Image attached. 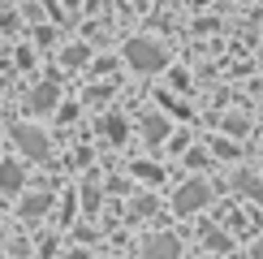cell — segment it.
<instances>
[{
  "label": "cell",
  "instance_id": "8fae6325",
  "mask_svg": "<svg viewBox=\"0 0 263 259\" xmlns=\"http://www.w3.org/2000/svg\"><path fill=\"white\" fill-rule=\"evenodd\" d=\"M255 259H263V246H255Z\"/></svg>",
  "mask_w": 263,
  "mask_h": 259
},
{
  "label": "cell",
  "instance_id": "ba28073f",
  "mask_svg": "<svg viewBox=\"0 0 263 259\" xmlns=\"http://www.w3.org/2000/svg\"><path fill=\"white\" fill-rule=\"evenodd\" d=\"M0 186H5V190H17V186H22V169L5 164V169H0Z\"/></svg>",
  "mask_w": 263,
  "mask_h": 259
},
{
  "label": "cell",
  "instance_id": "8992f818",
  "mask_svg": "<svg viewBox=\"0 0 263 259\" xmlns=\"http://www.w3.org/2000/svg\"><path fill=\"white\" fill-rule=\"evenodd\" d=\"M48 208H52V199H48V194H30V199L22 203V216H26V220H39V216L48 212Z\"/></svg>",
  "mask_w": 263,
  "mask_h": 259
},
{
  "label": "cell",
  "instance_id": "30bf717a",
  "mask_svg": "<svg viewBox=\"0 0 263 259\" xmlns=\"http://www.w3.org/2000/svg\"><path fill=\"white\" fill-rule=\"evenodd\" d=\"M108 138H117V143L125 138V121L121 117H108Z\"/></svg>",
  "mask_w": 263,
  "mask_h": 259
},
{
  "label": "cell",
  "instance_id": "277c9868",
  "mask_svg": "<svg viewBox=\"0 0 263 259\" xmlns=\"http://www.w3.org/2000/svg\"><path fill=\"white\" fill-rule=\"evenodd\" d=\"M181 255V246H177V237H151L147 242V251H142V259H177Z\"/></svg>",
  "mask_w": 263,
  "mask_h": 259
},
{
  "label": "cell",
  "instance_id": "9c48e42d",
  "mask_svg": "<svg viewBox=\"0 0 263 259\" xmlns=\"http://www.w3.org/2000/svg\"><path fill=\"white\" fill-rule=\"evenodd\" d=\"M233 186L242 190V194H259V177H255V173H237V177H233Z\"/></svg>",
  "mask_w": 263,
  "mask_h": 259
},
{
  "label": "cell",
  "instance_id": "5b68a950",
  "mask_svg": "<svg viewBox=\"0 0 263 259\" xmlns=\"http://www.w3.org/2000/svg\"><path fill=\"white\" fill-rule=\"evenodd\" d=\"M57 100H61L57 82H43V86H35V91H30V108H35V113H52V108H57Z\"/></svg>",
  "mask_w": 263,
  "mask_h": 259
},
{
  "label": "cell",
  "instance_id": "7a4b0ae2",
  "mask_svg": "<svg viewBox=\"0 0 263 259\" xmlns=\"http://www.w3.org/2000/svg\"><path fill=\"white\" fill-rule=\"evenodd\" d=\"M13 143H17L22 151H26L30 160H43V156L52 151L48 134H43V130H35V125H17V130H13Z\"/></svg>",
  "mask_w": 263,
  "mask_h": 259
},
{
  "label": "cell",
  "instance_id": "6da1fadb",
  "mask_svg": "<svg viewBox=\"0 0 263 259\" xmlns=\"http://www.w3.org/2000/svg\"><path fill=\"white\" fill-rule=\"evenodd\" d=\"M125 61L134 65L138 73H160L164 65H168L164 48H160V43H151V39H129L125 43Z\"/></svg>",
  "mask_w": 263,
  "mask_h": 259
},
{
  "label": "cell",
  "instance_id": "7c38bea8",
  "mask_svg": "<svg viewBox=\"0 0 263 259\" xmlns=\"http://www.w3.org/2000/svg\"><path fill=\"white\" fill-rule=\"evenodd\" d=\"M0 242H5V237H0Z\"/></svg>",
  "mask_w": 263,
  "mask_h": 259
},
{
  "label": "cell",
  "instance_id": "3957f363",
  "mask_svg": "<svg viewBox=\"0 0 263 259\" xmlns=\"http://www.w3.org/2000/svg\"><path fill=\"white\" fill-rule=\"evenodd\" d=\"M207 199H212V190H207L203 181H185V186H181L177 194H173V208H177L181 216H190V212H199Z\"/></svg>",
  "mask_w": 263,
  "mask_h": 259
},
{
  "label": "cell",
  "instance_id": "52a82bcc",
  "mask_svg": "<svg viewBox=\"0 0 263 259\" xmlns=\"http://www.w3.org/2000/svg\"><path fill=\"white\" fill-rule=\"evenodd\" d=\"M142 130H147V143H160L168 125H164V117H147V121H142Z\"/></svg>",
  "mask_w": 263,
  "mask_h": 259
}]
</instances>
